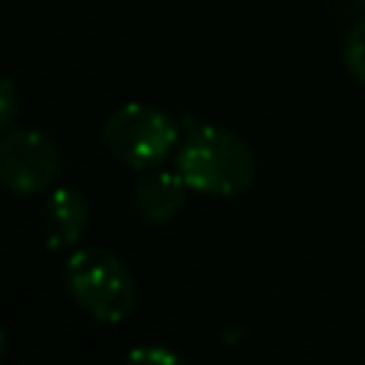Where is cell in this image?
<instances>
[{
	"label": "cell",
	"instance_id": "obj_4",
	"mask_svg": "<svg viewBox=\"0 0 365 365\" xmlns=\"http://www.w3.org/2000/svg\"><path fill=\"white\" fill-rule=\"evenodd\" d=\"M63 168L57 143L37 128H11L0 140V180L11 194L29 197L54 185Z\"/></svg>",
	"mask_w": 365,
	"mask_h": 365
},
{
	"label": "cell",
	"instance_id": "obj_3",
	"mask_svg": "<svg viewBox=\"0 0 365 365\" xmlns=\"http://www.w3.org/2000/svg\"><path fill=\"white\" fill-rule=\"evenodd\" d=\"M106 148L128 168H157L180 143V123L148 103H125L114 108L103 125Z\"/></svg>",
	"mask_w": 365,
	"mask_h": 365
},
{
	"label": "cell",
	"instance_id": "obj_2",
	"mask_svg": "<svg viewBox=\"0 0 365 365\" xmlns=\"http://www.w3.org/2000/svg\"><path fill=\"white\" fill-rule=\"evenodd\" d=\"M74 302L97 322L117 325L137 308V282L131 268L108 248L88 245L68 254L63 265Z\"/></svg>",
	"mask_w": 365,
	"mask_h": 365
},
{
	"label": "cell",
	"instance_id": "obj_1",
	"mask_svg": "<svg viewBox=\"0 0 365 365\" xmlns=\"http://www.w3.org/2000/svg\"><path fill=\"white\" fill-rule=\"evenodd\" d=\"M174 168L191 191L208 197H240L251 188L257 163L251 145L228 128L197 123L182 134Z\"/></svg>",
	"mask_w": 365,
	"mask_h": 365
},
{
	"label": "cell",
	"instance_id": "obj_8",
	"mask_svg": "<svg viewBox=\"0 0 365 365\" xmlns=\"http://www.w3.org/2000/svg\"><path fill=\"white\" fill-rule=\"evenodd\" d=\"M20 114V94L14 88V83L9 77L0 80V128L3 134L14 128V120Z\"/></svg>",
	"mask_w": 365,
	"mask_h": 365
},
{
	"label": "cell",
	"instance_id": "obj_9",
	"mask_svg": "<svg viewBox=\"0 0 365 365\" xmlns=\"http://www.w3.org/2000/svg\"><path fill=\"white\" fill-rule=\"evenodd\" d=\"M128 359H134V362H168V365L182 362V356H177V354H171L165 348H134L128 354Z\"/></svg>",
	"mask_w": 365,
	"mask_h": 365
},
{
	"label": "cell",
	"instance_id": "obj_6",
	"mask_svg": "<svg viewBox=\"0 0 365 365\" xmlns=\"http://www.w3.org/2000/svg\"><path fill=\"white\" fill-rule=\"evenodd\" d=\"M188 197V182L182 174L174 168H151L134 188V211L140 214L143 222L148 225H163L168 222Z\"/></svg>",
	"mask_w": 365,
	"mask_h": 365
},
{
	"label": "cell",
	"instance_id": "obj_7",
	"mask_svg": "<svg viewBox=\"0 0 365 365\" xmlns=\"http://www.w3.org/2000/svg\"><path fill=\"white\" fill-rule=\"evenodd\" d=\"M342 57H345V66L348 71L365 86V17H359L348 37H345V46H342Z\"/></svg>",
	"mask_w": 365,
	"mask_h": 365
},
{
	"label": "cell",
	"instance_id": "obj_5",
	"mask_svg": "<svg viewBox=\"0 0 365 365\" xmlns=\"http://www.w3.org/2000/svg\"><path fill=\"white\" fill-rule=\"evenodd\" d=\"M88 220H91V205L80 188H74V185L51 188L43 202V211H40L46 245L54 251L77 245L88 228Z\"/></svg>",
	"mask_w": 365,
	"mask_h": 365
}]
</instances>
